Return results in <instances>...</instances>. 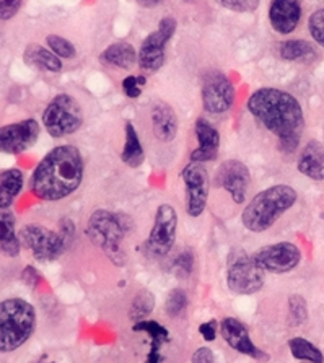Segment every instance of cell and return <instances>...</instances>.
I'll list each match as a JSON object with an SVG mask.
<instances>
[{
    "label": "cell",
    "mask_w": 324,
    "mask_h": 363,
    "mask_svg": "<svg viewBox=\"0 0 324 363\" xmlns=\"http://www.w3.org/2000/svg\"><path fill=\"white\" fill-rule=\"evenodd\" d=\"M248 109L267 130L279 139L284 153H292L300 144L305 128L303 109L289 91L279 88H259L248 100Z\"/></svg>",
    "instance_id": "obj_1"
},
{
    "label": "cell",
    "mask_w": 324,
    "mask_h": 363,
    "mask_svg": "<svg viewBox=\"0 0 324 363\" xmlns=\"http://www.w3.org/2000/svg\"><path fill=\"white\" fill-rule=\"evenodd\" d=\"M84 157L75 145L52 148L38 163L30 179L33 196L41 201L56 202L67 199L84 181Z\"/></svg>",
    "instance_id": "obj_2"
},
{
    "label": "cell",
    "mask_w": 324,
    "mask_h": 363,
    "mask_svg": "<svg viewBox=\"0 0 324 363\" xmlns=\"http://www.w3.org/2000/svg\"><path fill=\"white\" fill-rule=\"evenodd\" d=\"M296 191L287 184H276L257 192L241 213V223L252 233L266 232L296 202Z\"/></svg>",
    "instance_id": "obj_3"
},
{
    "label": "cell",
    "mask_w": 324,
    "mask_h": 363,
    "mask_svg": "<svg viewBox=\"0 0 324 363\" xmlns=\"http://www.w3.org/2000/svg\"><path fill=\"white\" fill-rule=\"evenodd\" d=\"M133 230V220L124 213H116L106 208H98L90 216L86 235L91 243L106 255L113 262L123 264V241Z\"/></svg>",
    "instance_id": "obj_4"
},
{
    "label": "cell",
    "mask_w": 324,
    "mask_h": 363,
    "mask_svg": "<svg viewBox=\"0 0 324 363\" xmlns=\"http://www.w3.org/2000/svg\"><path fill=\"white\" fill-rule=\"evenodd\" d=\"M36 328L35 306L23 298L0 301V354H10L28 342Z\"/></svg>",
    "instance_id": "obj_5"
},
{
    "label": "cell",
    "mask_w": 324,
    "mask_h": 363,
    "mask_svg": "<svg viewBox=\"0 0 324 363\" xmlns=\"http://www.w3.org/2000/svg\"><path fill=\"white\" fill-rule=\"evenodd\" d=\"M84 124V111L72 95L60 93L54 96L43 113V125L54 139L72 135Z\"/></svg>",
    "instance_id": "obj_6"
},
{
    "label": "cell",
    "mask_w": 324,
    "mask_h": 363,
    "mask_svg": "<svg viewBox=\"0 0 324 363\" xmlns=\"http://www.w3.org/2000/svg\"><path fill=\"white\" fill-rule=\"evenodd\" d=\"M266 272L248 252L233 250L227 264V285L236 295H255L264 287Z\"/></svg>",
    "instance_id": "obj_7"
},
{
    "label": "cell",
    "mask_w": 324,
    "mask_h": 363,
    "mask_svg": "<svg viewBox=\"0 0 324 363\" xmlns=\"http://www.w3.org/2000/svg\"><path fill=\"white\" fill-rule=\"evenodd\" d=\"M178 213L172 203H162L157 208L152 230L144 243V252L150 259H162L177 243Z\"/></svg>",
    "instance_id": "obj_8"
},
{
    "label": "cell",
    "mask_w": 324,
    "mask_h": 363,
    "mask_svg": "<svg viewBox=\"0 0 324 363\" xmlns=\"http://www.w3.org/2000/svg\"><path fill=\"white\" fill-rule=\"evenodd\" d=\"M20 241L21 246L31 251L36 261L41 262H51L56 261L57 257L62 256L67 246V241L60 232H54L43 227L40 223H28L20 230Z\"/></svg>",
    "instance_id": "obj_9"
},
{
    "label": "cell",
    "mask_w": 324,
    "mask_h": 363,
    "mask_svg": "<svg viewBox=\"0 0 324 363\" xmlns=\"http://www.w3.org/2000/svg\"><path fill=\"white\" fill-rule=\"evenodd\" d=\"M177 20L174 18H163L158 23L157 31H153L148 35L140 44L139 49V67L145 72H157L160 70L164 64V49H167L168 41L172 40L174 31H177Z\"/></svg>",
    "instance_id": "obj_10"
},
{
    "label": "cell",
    "mask_w": 324,
    "mask_h": 363,
    "mask_svg": "<svg viewBox=\"0 0 324 363\" xmlns=\"http://www.w3.org/2000/svg\"><path fill=\"white\" fill-rule=\"evenodd\" d=\"M181 178L184 181L186 212L189 217H201L204 213L211 191V178L202 163H189L183 169Z\"/></svg>",
    "instance_id": "obj_11"
},
{
    "label": "cell",
    "mask_w": 324,
    "mask_h": 363,
    "mask_svg": "<svg viewBox=\"0 0 324 363\" xmlns=\"http://www.w3.org/2000/svg\"><path fill=\"white\" fill-rule=\"evenodd\" d=\"M252 259L262 271L269 274H287L298 267L301 261L300 247L290 241L262 246L252 255Z\"/></svg>",
    "instance_id": "obj_12"
},
{
    "label": "cell",
    "mask_w": 324,
    "mask_h": 363,
    "mask_svg": "<svg viewBox=\"0 0 324 363\" xmlns=\"http://www.w3.org/2000/svg\"><path fill=\"white\" fill-rule=\"evenodd\" d=\"M202 104L211 114L227 113L235 103V86L232 80L222 72H208L202 80Z\"/></svg>",
    "instance_id": "obj_13"
},
{
    "label": "cell",
    "mask_w": 324,
    "mask_h": 363,
    "mask_svg": "<svg viewBox=\"0 0 324 363\" xmlns=\"http://www.w3.org/2000/svg\"><path fill=\"white\" fill-rule=\"evenodd\" d=\"M40 137V124L36 119H25L20 123L0 128V152L18 155L36 144Z\"/></svg>",
    "instance_id": "obj_14"
},
{
    "label": "cell",
    "mask_w": 324,
    "mask_h": 363,
    "mask_svg": "<svg viewBox=\"0 0 324 363\" xmlns=\"http://www.w3.org/2000/svg\"><path fill=\"white\" fill-rule=\"evenodd\" d=\"M216 184L227 191L235 203H243L251 184L250 169L240 160L223 162L217 169Z\"/></svg>",
    "instance_id": "obj_15"
},
{
    "label": "cell",
    "mask_w": 324,
    "mask_h": 363,
    "mask_svg": "<svg viewBox=\"0 0 324 363\" xmlns=\"http://www.w3.org/2000/svg\"><path fill=\"white\" fill-rule=\"evenodd\" d=\"M220 335L233 350L251 359L264 360L266 354L251 340L248 328L236 318H223L220 321Z\"/></svg>",
    "instance_id": "obj_16"
},
{
    "label": "cell",
    "mask_w": 324,
    "mask_h": 363,
    "mask_svg": "<svg viewBox=\"0 0 324 363\" xmlns=\"http://www.w3.org/2000/svg\"><path fill=\"white\" fill-rule=\"evenodd\" d=\"M196 139L199 147L191 153L192 163H206L217 158L220 148V134L213 125L204 118L197 119L196 123Z\"/></svg>",
    "instance_id": "obj_17"
},
{
    "label": "cell",
    "mask_w": 324,
    "mask_h": 363,
    "mask_svg": "<svg viewBox=\"0 0 324 363\" xmlns=\"http://www.w3.org/2000/svg\"><path fill=\"white\" fill-rule=\"evenodd\" d=\"M301 20L300 0H274L269 9L271 26L280 35H290Z\"/></svg>",
    "instance_id": "obj_18"
},
{
    "label": "cell",
    "mask_w": 324,
    "mask_h": 363,
    "mask_svg": "<svg viewBox=\"0 0 324 363\" xmlns=\"http://www.w3.org/2000/svg\"><path fill=\"white\" fill-rule=\"evenodd\" d=\"M152 128L158 140L172 142L178 134V116L168 103H157L152 108Z\"/></svg>",
    "instance_id": "obj_19"
},
{
    "label": "cell",
    "mask_w": 324,
    "mask_h": 363,
    "mask_svg": "<svg viewBox=\"0 0 324 363\" xmlns=\"http://www.w3.org/2000/svg\"><path fill=\"white\" fill-rule=\"evenodd\" d=\"M298 172L313 181H324V145L318 140H310L301 150L298 162Z\"/></svg>",
    "instance_id": "obj_20"
},
{
    "label": "cell",
    "mask_w": 324,
    "mask_h": 363,
    "mask_svg": "<svg viewBox=\"0 0 324 363\" xmlns=\"http://www.w3.org/2000/svg\"><path fill=\"white\" fill-rule=\"evenodd\" d=\"M100 60L103 64L109 65V67L129 70L133 69L135 64H139V52L135 51L133 44L125 41H118L109 44V46L104 49L100 56Z\"/></svg>",
    "instance_id": "obj_21"
},
{
    "label": "cell",
    "mask_w": 324,
    "mask_h": 363,
    "mask_svg": "<svg viewBox=\"0 0 324 363\" xmlns=\"http://www.w3.org/2000/svg\"><path fill=\"white\" fill-rule=\"evenodd\" d=\"M135 333H145L150 337V349H148L147 363H162V347L169 340L168 329L158 321H137L133 328Z\"/></svg>",
    "instance_id": "obj_22"
},
{
    "label": "cell",
    "mask_w": 324,
    "mask_h": 363,
    "mask_svg": "<svg viewBox=\"0 0 324 363\" xmlns=\"http://www.w3.org/2000/svg\"><path fill=\"white\" fill-rule=\"evenodd\" d=\"M21 241L16 235L15 216L9 208H0V255L16 257L20 255Z\"/></svg>",
    "instance_id": "obj_23"
},
{
    "label": "cell",
    "mask_w": 324,
    "mask_h": 363,
    "mask_svg": "<svg viewBox=\"0 0 324 363\" xmlns=\"http://www.w3.org/2000/svg\"><path fill=\"white\" fill-rule=\"evenodd\" d=\"M25 62L33 67L48 70V72H60L62 70V59L57 57L51 49H46L40 44H30L23 54Z\"/></svg>",
    "instance_id": "obj_24"
},
{
    "label": "cell",
    "mask_w": 324,
    "mask_h": 363,
    "mask_svg": "<svg viewBox=\"0 0 324 363\" xmlns=\"http://www.w3.org/2000/svg\"><path fill=\"white\" fill-rule=\"evenodd\" d=\"M123 162L128 164L129 168H139L145 160L144 147H142V140L133 123H128L124 128V147L123 153H121Z\"/></svg>",
    "instance_id": "obj_25"
},
{
    "label": "cell",
    "mask_w": 324,
    "mask_h": 363,
    "mask_svg": "<svg viewBox=\"0 0 324 363\" xmlns=\"http://www.w3.org/2000/svg\"><path fill=\"white\" fill-rule=\"evenodd\" d=\"M23 189V173L18 168H10L0 173V208H9Z\"/></svg>",
    "instance_id": "obj_26"
},
{
    "label": "cell",
    "mask_w": 324,
    "mask_h": 363,
    "mask_svg": "<svg viewBox=\"0 0 324 363\" xmlns=\"http://www.w3.org/2000/svg\"><path fill=\"white\" fill-rule=\"evenodd\" d=\"M289 349L292 352V357L296 360L308 362V363H324L323 352L311 344L305 337H292L289 340Z\"/></svg>",
    "instance_id": "obj_27"
},
{
    "label": "cell",
    "mask_w": 324,
    "mask_h": 363,
    "mask_svg": "<svg viewBox=\"0 0 324 363\" xmlns=\"http://www.w3.org/2000/svg\"><path fill=\"white\" fill-rule=\"evenodd\" d=\"M315 52L311 44L303 40H290L280 43L279 46V54L280 57L285 60H300L311 56Z\"/></svg>",
    "instance_id": "obj_28"
},
{
    "label": "cell",
    "mask_w": 324,
    "mask_h": 363,
    "mask_svg": "<svg viewBox=\"0 0 324 363\" xmlns=\"http://www.w3.org/2000/svg\"><path fill=\"white\" fill-rule=\"evenodd\" d=\"M308 320V305L301 295H290L289 298V321L298 328Z\"/></svg>",
    "instance_id": "obj_29"
},
{
    "label": "cell",
    "mask_w": 324,
    "mask_h": 363,
    "mask_svg": "<svg viewBox=\"0 0 324 363\" xmlns=\"http://www.w3.org/2000/svg\"><path fill=\"white\" fill-rule=\"evenodd\" d=\"M188 294L183 289H173L164 300V310H167L168 316L177 318L188 308Z\"/></svg>",
    "instance_id": "obj_30"
},
{
    "label": "cell",
    "mask_w": 324,
    "mask_h": 363,
    "mask_svg": "<svg viewBox=\"0 0 324 363\" xmlns=\"http://www.w3.org/2000/svg\"><path fill=\"white\" fill-rule=\"evenodd\" d=\"M155 306V296H153L148 290H142L135 295L133 301V308H130V316L135 320H140L147 315H150V311Z\"/></svg>",
    "instance_id": "obj_31"
},
{
    "label": "cell",
    "mask_w": 324,
    "mask_h": 363,
    "mask_svg": "<svg viewBox=\"0 0 324 363\" xmlns=\"http://www.w3.org/2000/svg\"><path fill=\"white\" fill-rule=\"evenodd\" d=\"M46 43L51 51L56 54L57 57L60 59H72L75 57L77 54V49L72 43L69 40H65L62 36H57V35H49L46 38Z\"/></svg>",
    "instance_id": "obj_32"
},
{
    "label": "cell",
    "mask_w": 324,
    "mask_h": 363,
    "mask_svg": "<svg viewBox=\"0 0 324 363\" xmlns=\"http://www.w3.org/2000/svg\"><path fill=\"white\" fill-rule=\"evenodd\" d=\"M308 30L313 40L324 48V9L316 10L308 20Z\"/></svg>",
    "instance_id": "obj_33"
},
{
    "label": "cell",
    "mask_w": 324,
    "mask_h": 363,
    "mask_svg": "<svg viewBox=\"0 0 324 363\" xmlns=\"http://www.w3.org/2000/svg\"><path fill=\"white\" fill-rule=\"evenodd\" d=\"M223 9L238 13H251L259 7V0H216Z\"/></svg>",
    "instance_id": "obj_34"
},
{
    "label": "cell",
    "mask_w": 324,
    "mask_h": 363,
    "mask_svg": "<svg viewBox=\"0 0 324 363\" xmlns=\"http://www.w3.org/2000/svg\"><path fill=\"white\" fill-rule=\"evenodd\" d=\"M173 266L178 276L189 277L192 274V269H194V255H192V251L184 250L183 252H179L173 262Z\"/></svg>",
    "instance_id": "obj_35"
},
{
    "label": "cell",
    "mask_w": 324,
    "mask_h": 363,
    "mask_svg": "<svg viewBox=\"0 0 324 363\" xmlns=\"http://www.w3.org/2000/svg\"><path fill=\"white\" fill-rule=\"evenodd\" d=\"M147 84V79L142 75H128L123 80V91L128 98H137L142 95V90Z\"/></svg>",
    "instance_id": "obj_36"
},
{
    "label": "cell",
    "mask_w": 324,
    "mask_h": 363,
    "mask_svg": "<svg viewBox=\"0 0 324 363\" xmlns=\"http://www.w3.org/2000/svg\"><path fill=\"white\" fill-rule=\"evenodd\" d=\"M23 0H0V20H10L18 13Z\"/></svg>",
    "instance_id": "obj_37"
},
{
    "label": "cell",
    "mask_w": 324,
    "mask_h": 363,
    "mask_svg": "<svg viewBox=\"0 0 324 363\" xmlns=\"http://www.w3.org/2000/svg\"><path fill=\"white\" fill-rule=\"evenodd\" d=\"M216 362V357H213V352L208 347H199L191 357V363H213Z\"/></svg>",
    "instance_id": "obj_38"
},
{
    "label": "cell",
    "mask_w": 324,
    "mask_h": 363,
    "mask_svg": "<svg viewBox=\"0 0 324 363\" xmlns=\"http://www.w3.org/2000/svg\"><path fill=\"white\" fill-rule=\"evenodd\" d=\"M199 333L207 342H213L217 337V321L211 320L207 323H202L199 326Z\"/></svg>",
    "instance_id": "obj_39"
},
{
    "label": "cell",
    "mask_w": 324,
    "mask_h": 363,
    "mask_svg": "<svg viewBox=\"0 0 324 363\" xmlns=\"http://www.w3.org/2000/svg\"><path fill=\"white\" fill-rule=\"evenodd\" d=\"M139 2H140L142 5H145V7H155V5L162 4L163 0H139Z\"/></svg>",
    "instance_id": "obj_40"
},
{
    "label": "cell",
    "mask_w": 324,
    "mask_h": 363,
    "mask_svg": "<svg viewBox=\"0 0 324 363\" xmlns=\"http://www.w3.org/2000/svg\"><path fill=\"white\" fill-rule=\"evenodd\" d=\"M31 363H46V362H43V360H36V362H31Z\"/></svg>",
    "instance_id": "obj_41"
}]
</instances>
